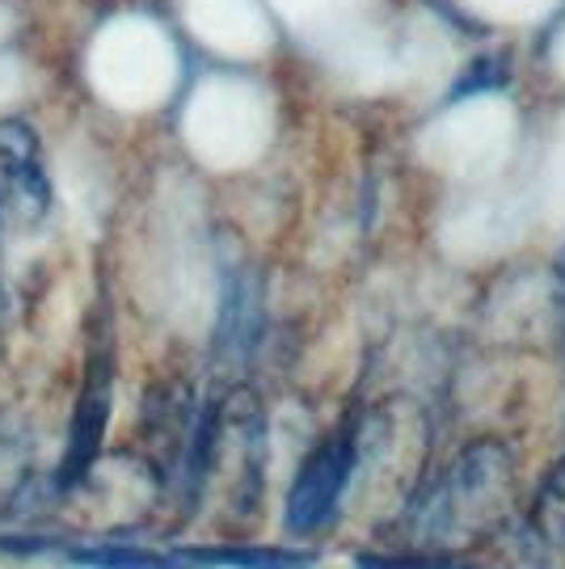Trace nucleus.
Returning <instances> with one entry per match:
<instances>
[{"mask_svg": "<svg viewBox=\"0 0 565 569\" xmlns=\"http://www.w3.org/2000/svg\"><path fill=\"white\" fill-rule=\"evenodd\" d=\"M511 507V456L503 443H473L435 486L418 493L409 510L414 540L460 549L489 536Z\"/></svg>", "mask_w": 565, "mask_h": 569, "instance_id": "1", "label": "nucleus"}, {"mask_svg": "<svg viewBox=\"0 0 565 569\" xmlns=\"http://www.w3.org/2000/svg\"><path fill=\"white\" fill-rule=\"evenodd\" d=\"M110 406H115V342H110V321L106 312L93 317V338H89V359H85V385L77 397V413L68 427V448L60 460V489H77L93 472L101 456V439L110 427Z\"/></svg>", "mask_w": 565, "mask_h": 569, "instance_id": "2", "label": "nucleus"}, {"mask_svg": "<svg viewBox=\"0 0 565 569\" xmlns=\"http://www.w3.org/2000/svg\"><path fill=\"white\" fill-rule=\"evenodd\" d=\"M359 460V427L346 418L338 430H329L317 448L308 451L300 465L291 493H287V528L296 536H313L334 519V510L343 502V489Z\"/></svg>", "mask_w": 565, "mask_h": 569, "instance_id": "3", "label": "nucleus"}, {"mask_svg": "<svg viewBox=\"0 0 565 569\" xmlns=\"http://www.w3.org/2000/svg\"><path fill=\"white\" fill-rule=\"evenodd\" d=\"M0 207H9L21 224H39L51 207L39 136L21 119H0Z\"/></svg>", "mask_w": 565, "mask_h": 569, "instance_id": "4", "label": "nucleus"}, {"mask_svg": "<svg viewBox=\"0 0 565 569\" xmlns=\"http://www.w3.org/2000/svg\"><path fill=\"white\" fill-rule=\"evenodd\" d=\"M532 531L545 540V545H565V460L553 472L548 481L536 493V507H532Z\"/></svg>", "mask_w": 565, "mask_h": 569, "instance_id": "5", "label": "nucleus"}, {"mask_svg": "<svg viewBox=\"0 0 565 569\" xmlns=\"http://www.w3.org/2000/svg\"><path fill=\"white\" fill-rule=\"evenodd\" d=\"M0 329H4V291H0Z\"/></svg>", "mask_w": 565, "mask_h": 569, "instance_id": "6", "label": "nucleus"}, {"mask_svg": "<svg viewBox=\"0 0 565 569\" xmlns=\"http://www.w3.org/2000/svg\"><path fill=\"white\" fill-rule=\"evenodd\" d=\"M0 211H4V207H0Z\"/></svg>", "mask_w": 565, "mask_h": 569, "instance_id": "7", "label": "nucleus"}]
</instances>
